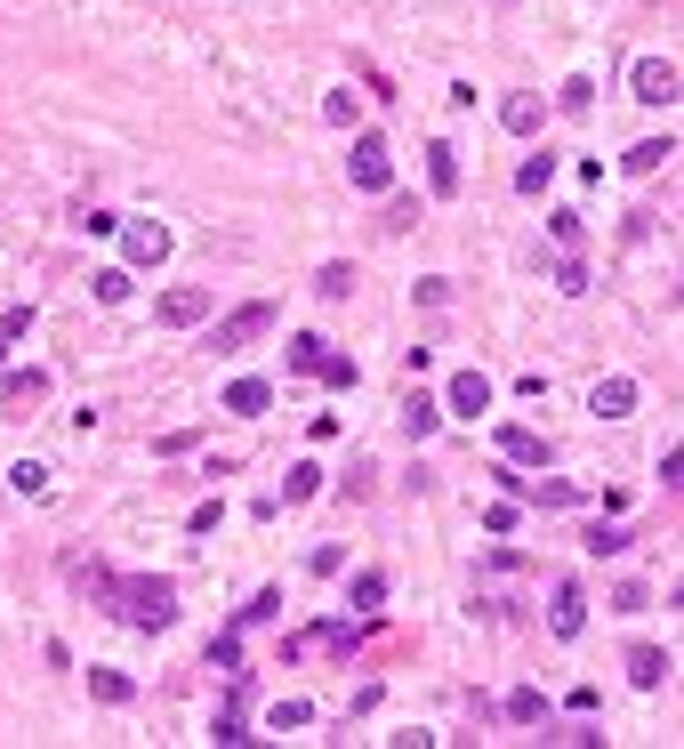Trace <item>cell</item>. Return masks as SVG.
Segmentation results:
<instances>
[{"instance_id":"cell-36","label":"cell","mask_w":684,"mask_h":749,"mask_svg":"<svg viewBox=\"0 0 684 749\" xmlns=\"http://www.w3.org/2000/svg\"><path fill=\"white\" fill-rule=\"evenodd\" d=\"M556 290H572V298H579V290H588V266L564 258V266H556Z\"/></svg>"},{"instance_id":"cell-35","label":"cell","mask_w":684,"mask_h":749,"mask_svg":"<svg viewBox=\"0 0 684 749\" xmlns=\"http://www.w3.org/2000/svg\"><path fill=\"white\" fill-rule=\"evenodd\" d=\"M596 106V81H564V114H588Z\"/></svg>"},{"instance_id":"cell-6","label":"cell","mask_w":684,"mask_h":749,"mask_svg":"<svg viewBox=\"0 0 684 749\" xmlns=\"http://www.w3.org/2000/svg\"><path fill=\"white\" fill-rule=\"evenodd\" d=\"M636 403H644V387L628 380V371H612V380H596V387H588V412H596V420H628Z\"/></svg>"},{"instance_id":"cell-16","label":"cell","mask_w":684,"mask_h":749,"mask_svg":"<svg viewBox=\"0 0 684 749\" xmlns=\"http://www.w3.org/2000/svg\"><path fill=\"white\" fill-rule=\"evenodd\" d=\"M661 677H668V653H661V644H636V653H628V686H644V693H653Z\"/></svg>"},{"instance_id":"cell-32","label":"cell","mask_w":684,"mask_h":749,"mask_svg":"<svg viewBox=\"0 0 684 749\" xmlns=\"http://www.w3.org/2000/svg\"><path fill=\"white\" fill-rule=\"evenodd\" d=\"M539 507H579V484H532Z\"/></svg>"},{"instance_id":"cell-13","label":"cell","mask_w":684,"mask_h":749,"mask_svg":"<svg viewBox=\"0 0 684 749\" xmlns=\"http://www.w3.org/2000/svg\"><path fill=\"white\" fill-rule=\"evenodd\" d=\"M427 186H435V201L459 194V146H443V138L427 146Z\"/></svg>"},{"instance_id":"cell-5","label":"cell","mask_w":684,"mask_h":749,"mask_svg":"<svg viewBox=\"0 0 684 749\" xmlns=\"http://www.w3.org/2000/svg\"><path fill=\"white\" fill-rule=\"evenodd\" d=\"M628 97L636 106H676V65L668 57H636L628 65Z\"/></svg>"},{"instance_id":"cell-20","label":"cell","mask_w":684,"mask_h":749,"mask_svg":"<svg viewBox=\"0 0 684 749\" xmlns=\"http://www.w3.org/2000/svg\"><path fill=\"white\" fill-rule=\"evenodd\" d=\"M89 290H97V306H121V298H129V266H97Z\"/></svg>"},{"instance_id":"cell-33","label":"cell","mask_w":684,"mask_h":749,"mask_svg":"<svg viewBox=\"0 0 684 749\" xmlns=\"http://www.w3.org/2000/svg\"><path fill=\"white\" fill-rule=\"evenodd\" d=\"M274 612H282V589H258V597L242 604V621H274Z\"/></svg>"},{"instance_id":"cell-30","label":"cell","mask_w":684,"mask_h":749,"mask_svg":"<svg viewBox=\"0 0 684 749\" xmlns=\"http://www.w3.org/2000/svg\"><path fill=\"white\" fill-rule=\"evenodd\" d=\"M621 549H628L621 524H596V532H588V556H621Z\"/></svg>"},{"instance_id":"cell-3","label":"cell","mask_w":684,"mask_h":749,"mask_svg":"<svg viewBox=\"0 0 684 749\" xmlns=\"http://www.w3.org/2000/svg\"><path fill=\"white\" fill-rule=\"evenodd\" d=\"M347 178H355L363 194H387V186H395V146L363 129V138H355V161H347Z\"/></svg>"},{"instance_id":"cell-25","label":"cell","mask_w":684,"mask_h":749,"mask_svg":"<svg viewBox=\"0 0 684 749\" xmlns=\"http://www.w3.org/2000/svg\"><path fill=\"white\" fill-rule=\"evenodd\" d=\"M547 178H556V154H532V161L516 169V194H547Z\"/></svg>"},{"instance_id":"cell-7","label":"cell","mask_w":684,"mask_h":749,"mask_svg":"<svg viewBox=\"0 0 684 749\" xmlns=\"http://www.w3.org/2000/svg\"><path fill=\"white\" fill-rule=\"evenodd\" d=\"M121 250H129V266H161L169 258V226L161 218H129L121 226Z\"/></svg>"},{"instance_id":"cell-14","label":"cell","mask_w":684,"mask_h":749,"mask_svg":"<svg viewBox=\"0 0 684 749\" xmlns=\"http://www.w3.org/2000/svg\"><path fill=\"white\" fill-rule=\"evenodd\" d=\"M403 427H410V444H427V435L443 427V403L435 395H403Z\"/></svg>"},{"instance_id":"cell-27","label":"cell","mask_w":684,"mask_h":749,"mask_svg":"<svg viewBox=\"0 0 684 749\" xmlns=\"http://www.w3.org/2000/svg\"><path fill=\"white\" fill-rule=\"evenodd\" d=\"M323 114H330L338 129H355V121H363V106H355V89H330V97H323Z\"/></svg>"},{"instance_id":"cell-8","label":"cell","mask_w":684,"mask_h":749,"mask_svg":"<svg viewBox=\"0 0 684 749\" xmlns=\"http://www.w3.org/2000/svg\"><path fill=\"white\" fill-rule=\"evenodd\" d=\"M443 412H452V420H484L492 412V380H484V371H459V380L443 387Z\"/></svg>"},{"instance_id":"cell-1","label":"cell","mask_w":684,"mask_h":749,"mask_svg":"<svg viewBox=\"0 0 684 749\" xmlns=\"http://www.w3.org/2000/svg\"><path fill=\"white\" fill-rule=\"evenodd\" d=\"M106 597H113V612L129 629H169L178 621V589L169 581H106Z\"/></svg>"},{"instance_id":"cell-15","label":"cell","mask_w":684,"mask_h":749,"mask_svg":"<svg viewBox=\"0 0 684 749\" xmlns=\"http://www.w3.org/2000/svg\"><path fill=\"white\" fill-rule=\"evenodd\" d=\"M266 403H274V387H266V380H234V387H226V412H234V420H258Z\"/></svg>"},{"instance_id":"cell-28","label":"cell","mask_w":684,"mask_h":749,"mask_svg":"<svg viewBox=\"0 0 684 749\" xmlns=\"http://www.w3.org/2000/svg\"><path fill=\"white\" fill-rule=\"evenodd\" d=\"M387 604V581L379 572H355V612H379Z\"/></svg>"},{"instance_id":"cell-38","label":"cell","mask_w":684,"mask_h":749,"mask_svg":"<svg viewBox=\"0 0 684 749\" xmlns=\"http://www.w3.org/2000/svg\"><path fill=\"white\" fill-rule=\"evenodd\" d=\"M661 475H668V492H684V452H668V460H661Z\"/></svg>"},{"instance_id":"cell-23","label":"cell","mask_w":684,"mask_h":749,"mask_svg":"<svg viewBox=\"0 0 684 749\" xmlns=\"http://www.w3.org/2000/svg\"><path fill=\"white\" fill-rule=\"evenodd\" d=\"M323 355H330V338H315V331L290 338V371H323Z\"/></svg>"},{"instance_id":"cell-24","label":"cell","mask_w":684,"mask_h":749,"mask_svg":"<svg viewBox=\"0 0 684 749\" xmlns=\"http://www.w3.org/2000/svg\"><path fill=\"white\" fill-rule=\"evenodd\" d=\"M315 492H323V467H315V460H298V467L282 475V500H315Z\"/></svg>"},{"instance_id":"cell-29","label":"cell","mask_w":684,"mask_h":749,"mask_svg":"<svg viewBox=\"0 0 684 749\" xmlns=\"http://www.w3.org/2000/svg\"><path fill=\"white\" fill-rule=\"evenodd\" d=\"M24 331H32V306H9V315H0V355H9Z\"/></svg>"},{"instance_id":"cell-2","label":"cell","mask_w":684,"mask_h":749,"mask_svg":"<svg viewBox=\"0 0 684 749\" xmlns=\"http://www.w3.org/2000/svg\"><path fill=\"white\" fill-rule=\"evenodd\" d=\"M266 331H274V298H250V306H234V315H218L210 347H218V355H242L250 338H266Z\"/></svg>"},{"instance_id":"cell-31","label":"cell","mask_w":684,"mask_h":749,"mask_svg":"<svg viewBox=\"0 0 684 749\" xmlns=\"http://www.w3.org/2000/svg\"><path fill=\"white\" fill-rule=\"evenodd\" d=\"M315 290H323V298H347V290H355V266H323Z\"/></svg>"},{"instance_id":"cell-18","label":"cell","mask_w":684,"mask_h":749,"mask_svg":"<svg viewBox=\"0 0 684 749\" xmlns=\"http://www.w3.org/2000/svg\"><path fill=\"white\" fill-rule=\"evenodd\" d=\"M661 161H668V138H636V146L621 154V169H628V178H653Z\"/></svg>"},{"instance_id":"cell-9","label":"cell","mask_w":684,"mask_h":749,"mask_svg":"<svg viewBox=\"0 0 684 749\" xmlns=\"http://www.w3.org/2000/svg\"><path fill=\"white\" fill-rule=\"evenodd\" d=\"M290 661H315V653H355V629L347 621H323V629H298L290 644H282Z\"/></svg>"},{"instance_id":"cell-19","label":"cell","mask_w":684,"mask_h":749,"mask_svg":"<svg viewBox=\"0 0 684 749\" xmlns=\"http://www.w3.org/2000/svg\"><path fill=\"white\" fill-rule=\"evenodd\" d=\"M9 492H17V500H41V492H49V467H41V460H17V467H9Z\"/></svg>"},{"instance_id":"cell-22","label":"cell","mask_w":684,"mask_h":749,"mask_svg":"<svg viewBox=\"0 0 684 749\" xmlns=\"http://www.w3.org/2000/svg\"><path fill=\"white\" fill-rule=\"evenodd\" d=\"M266 726H274V733H298V726H315V701H274V709H266Z\"/></svg>"},{"instance_id":"cell-37","label":"cell","mask_w":684,"mask_h":749,"mask_svg":"<svg viewBox=\"0 0 684 749\" xmlns=\"http://www.w3.org/2000/svg\"><path fill=\"white\" fill-rule=\"evenodd\" d=\"M210 669H242V644H234V637H210Z\"/></svg>"},{"instance_id":"cell-17","label":"cell","mask_w":684,"mask_h":749,"mask_svg":"<svg viewBox=\"0 0 684 749\" xmlns=\"http://www.w3.org/2000/svg\"><path fill=\"white\" fill-rule=\"evenodd\" d=\"M499 452L516 460V467H539V460H547V444H539L532 427H499Z\"/></svg>"},{"instance_id":"cell-26","label":"cell","mask_w":684,"mask_h":749,"mask_svg":"<svg viewBox=\"0 0 684 749\" xmlns=\"http://www.w3.org/2000/svg\"><path fill=\"white\" fill-rule=\"evenodd\" d=\"M507 718H516V726H539V718H547V701H539L532 686H516V693H507Z\"/></svg>"},{"instance_id":"cell-12","label":"cell","mask_w":684,"mask_h":749,"mask_svg":"<svg viewBox=\"0 0 684 749\" xmlns=\"http://www.w3.org/2000/svg\"><path fill=\"white\" fill-rule=\"evenodd\" d=\"M547 629L572 644L579 629H588V597H579V589H556V604H547Z\"/></svg>"},{"instance_id":"cell-4","label":"cell","mask_w":684,"mask_h":749,"mask_svg":"<svg viewBox=\"0 0 684 749\" xmlns=\"http://www.w3.org/2000/svg\"><path fill=\"white\" fill-rule=\"evenodd\" d=\"M49 403V371H0V420H32Z\"/></svg>"},{"instance_id":"cell-34","label":"cell","mask_w":684,"mask_h":749,"mask_svg":"<svg viewBox=\"0 0 684 749\" xmlns=\"http://www.w3.org/2000/svg\"><path fill=\"white\" fill-rule=\"evenodd\" d=\"M315 380H330V387H355V363H347V355H323V371H315Z\"/></svg>"},{"instance_id":"cell-11","label":"cell","mask_w":684,"mask_h":749,"mask_svg":"<svg viewBox=\"0 0 684 749\" xmlns=\"http://www.w3.org/2000/svg\"><path fill=\"white\" fill-rule=\"evenodd\" d=\"M499 121H507V129H516V138H539V129H547V97H532V89H516V97H507V106H499Z\"/></svg>"},{"instance_id":"cell-21","label":"cell","mask_w":684,"mask_h":749,"mask_svg":"<svg viewBox=\"0 0 684 749\" xmlns=\"http://www.w3.org/2000/svg\"><path fill=\"white\" fill-rule=\"evenodd\" d=\"M89 693H97V701H106V709H121V701H129L137 686H129V677H121V669H89Z\"/></svg>"},{"instance_id":"cell-10","label":"cell","mask_w":684,"mask_h":749,"mask_svg":"<svg viewBox=\"0 0 684 749\" xmlns=\"http://www.w3.org/2000/svg\"><path fill=\"white\" fill-rule=\"evenodd\" d=\"M153 315H161L169 331H186V323H201V315H210V290H201V283H178V290H161V306H153Z\"/></svg>"}]
</instances>
